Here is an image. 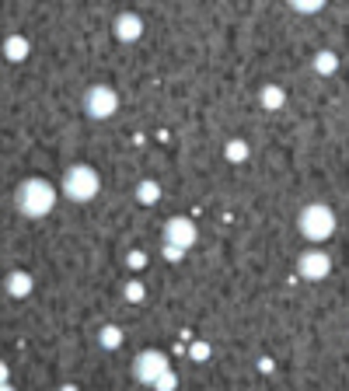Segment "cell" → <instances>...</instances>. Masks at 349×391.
<instances>
[{
  "label": "cell",
  "mask_w": 349,
  "mask_h": 391,
  "mask_svg": "<svg viewBox=\"0 0 349 391\" xmlns=\"http://www.w3.org/2000/svg\"><path fill=\"white\" fill-rule=\"evenodd\" d=\"M56 203V189L42 178H28L17 185V210L24 217H45Z\"/></svg>",
  "instance_id": "cell-1"
},
{
  "label": "cell",
  "mask_w": 349,
  "mask_h": 391,
  "mask_svg": "<svg viewBox=\"0 0 349 391\" xmlns=\"http://www.w3.org/2000/svg\"><path fill=\"white\" fill-rule=\"evenodd\" d=\"M297 227H301V234H304L308 241H325V238H332V231H336V213H332L329 206H322V203H311V206L301 210Z\"/></svg>",
  "instance_id": "cell-2"
},
{
  "label": "cell",
  "mask_w": 349,
  "mask_h": 391,
  "mask_svg": "<svg viewBox=\"0 0 349 391\" xmlns=\"http://www.w3.org/2000/svg\"><path fill=\"white\" fill-rule=\"evenodd\" d=\"M63 192H66L73 203H87V199L98 192V175H94V168L73 164V168L66 171V178H63Z\"/></svg>",
  "instance_id": "cell-3"
},
{
  "label": "cell",
  "mask_w": 349,
  "mask_h": 391,
  "mask_svg": "<svg viewBox=\"0 0 349 391\" xmlns=\"http://www.w3.org/2000/svg\"><path fill=\"white\" fill-rule=\"evenodd\" d=\"M84 108H87V115H91V119H108V115L119 108V98H115V91H112V87L94 84V87L87 91V98H84Z\"/></svg>",
  "instance_id": "cell-4"
},
{
  "label": "cell",
  "mask_w": 349,
  "mask_h": 391,
  "mask_svg": "<svg viewBox=\"0 0 349 391\" xmlns=\"http://www.w3.org/2000/svg\"><path fill=\"white\" fill-rule=\"evenodd\" d=\"M164 371H168V360H164L157 350L140 353V357H136V364H133V378H136V381H143V385H154Z\"/></svg>",
  "instance_id": "cell-5"
},
{
  "label": "cell",
  "mask_w": 349,
  "mask_h": 391,
  "mask_svg": "<svg viewBox=\"0 0 349 391\" xmlns=\"http://www.w3.org/2000/svg\"><path fill=\"white\" fill-rule=\"evenodd\" d=\"M329 269H332V262H329V255L318 252V248H315V252H304L301 262H297V273H301L304 280H325Z\"/></svg>",
  "instance_id": "cell-6"
},
{
  "label": "cell",
  "mask_w": 349,
  "mask_h": 391,
  "mask_svg": "<svg viewBox=\"0 0 349 391\" xmlns=\"http://www.w3.org/2000/svg\"><path fill=\"white\" fill-rule=\"evenodd\" d=\"M164 238L175 245V248H189L192 241H196V227L185 220V217H175V220H168V227H164Z\"/></svg>",
  "instance_id": "cell-7"
},
{
  "label": "cell",
  "mask_w": 349,
  "mask_h": 391,
  "mask_svg": "<svg viewBox=\"0 0 349 391\" xmlns=\"http://www.w3.org/2000/svg\"><path fill=\"white\" fill-rule=\"evenodd\" d=\"M140 31H143V21H140L136 14H119V21H115V35H119L122 42L140 38Z\"/></svg>",
  "instance_id": "cell-8"
},
{
  "label": "cell",
  "mask_w": 349,
  "mask_h": 391,
  "mask_svg": "<svg viewBox=\"0 0 349 391\" xmlns=\"http://www.w3.org/2000/svg\"><path fill=\"white\" fill-rule=\"evenodd\" d=\"M28 290H31V276L28 273H10L7 276V294L10 297H24Z\"/></svg>",
  "instance_id": "cell-9"
},
{
  "label": "cell",
  "mask_w": 349,
  "mask_h": 391,
  "mask_svg": "<svg viewBox=\"0 0 349 391\" xmlns=\"http://www.w3.org/2000/svg\"><path fill=\"white\" fill-rule=\"evenodd\" d=\"M3 52H7V59H10V63H17V59H24L28 42H24V38H17V35H10V38H7V45H3Z\"/></svg>",
  "instance_id": "cell-10"
},
{
  "label": "cell",
  "mask_w": 349,
  "mask_h": 391,
  "mask_svg": "<svg viewBox=\"0 0 349 391\" xmlns=\"http://www.w3.org/2000/svg\"><path fill=\"white\" fill-rule=\"evenodd\" d=\"M157 196H161V189H157V185H154V182H143V185H140V189H136V199H140V203H143V206H150V203H154V199H157Z\"/></svg>",
  "instance_id": "cell-11"
},
{
  "label": "cell",
  "mask_w": 349,
  "mask_h": 391,
  "mask_svg": "<svg viewBox=\"0 0 349 391\" xmlns=\"http://www.w3.org/2000/svg\"><path fill=\"white\" fill-rule=\"evenodd\" d=\"M322 73H332L336 70V52H318V63H315Z\"/></svg>",
  "instance_id": "cell-12"
},
{
  "label": "cell",
  "mask_w": 349,
  "mask_h": 391,
  "mask_svg": "<svg viewBox=\"0 0 349 391\" xmlns=\"http://www.w3.org/2000/svg\"><path fill=\"white\" fill-rule=\"evenodd\" d=\"M262 101H266L269 108H280V105H283V91H280V87H266Z\"/></svg>",
  "instance_id": "cell-13"
},
{
  "label": "cell",
  "mask_w": 349,
  "mask_h": 391,
  "mask_svg": "<svg viewBox=\"0 0 349 391\" xmlns=\"http://www.w3.org/2000/svg\"><path fill=\"white\" fill-rule=\"evenodd\" d=\"M122 343V336H119V329H101V346H108V350H115Z\"/></svg>",
  "instance_id": "cell-14"
},
{
  "label": "cell",
  "mask_w": 349,
  "mask_h": 391,
  "mask_svg": "<svg viewBox=\"0 0 349 391\" xmlns=\"http://www.w3.org/2000/svg\"><path fill=\"white\" fill-rule=\"evenodd\" d=\"M154 385H157L161 391H171V388H175V374H171V371H164V374H161Z\"/></svg>",
  "instance_id": "cell-15"
},
{
  "label": "cell",
  "mask_w": 349,
  "mask_h": 391,
  "mask_svg": "<svg viewBox=\"0 0 349 391\" xmlns=\"http://www.w3.org/2000/svg\"><path fill=\"white\" fill-rule=\"evenodd\" d=\"M126 297H129V301H140V297H143V287H140V283H129V287H126Z\"/></svg>",
  "instance_id": "cell-16"
},
{
  "label": "cell",
  "mask_w": 349,
  "mask_h": 391,
  "mask_svg": "<svg viewBox=\"0 0 349 391\" xmlns=\"http://www.w3.org/2000/svg\"><path fill=\"white\" fill-rule=\"evenodd\" d=\"M297 10H308V14H315V10H322V3L318 0H308V3H294Z\"/></svg>",
  "instance_id": "cell-17"
},
{
  "label": "cell",
  "mask_w": 349,
  "mask_h": 391,
  "mask_svg": "<svg viewBox=\"0 0 349 391\" xmlns=\"http://www.w3.org/2000/svg\"><path fill=\"white\" fill-rule=\"evenodd\" d=\"M227 154H231V157H234V161H238V157H245V154H248V147H241V143H238V140H234V143H231V150H227Z\"/></svg>",
  "instance_id": "cell-18"
},
{
  "label": "cell",
  "mask_w": 349,
  "mask_h": 391,
  "mask_svg": "<svg viewBox=\"0 0 349 391\" xmlns=\"http://www.w3.org/2000/svg\"><path fill=\"white\" fill-rule=\"evenodd\" d=\"M63 391H73V388H63Z\"/></svg>",
  "instance_id": "cell-19"
}]
</instances>
